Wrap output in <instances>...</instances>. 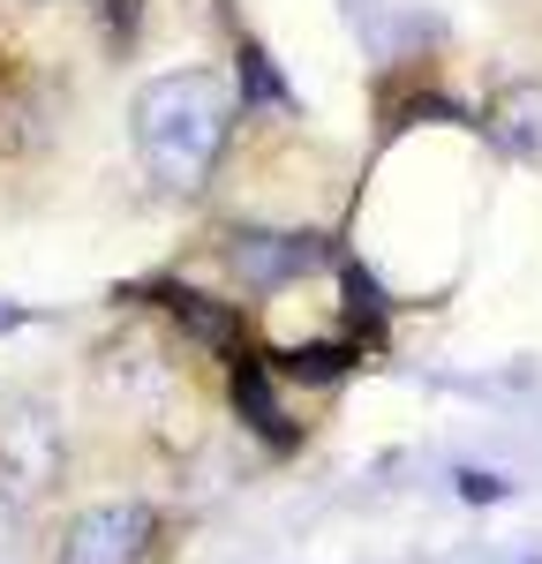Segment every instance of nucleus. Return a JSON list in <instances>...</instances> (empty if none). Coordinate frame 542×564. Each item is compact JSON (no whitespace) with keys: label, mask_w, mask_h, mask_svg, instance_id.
<instances>
[{"label":"nucleus","mask_w":542,"mask_h":564,"mask_svg":"<svg viewBox=\"0 0 542 564\" xmlns=\"http://www.w3.org/2000/svg\"><path fill=\"white\" fill-rule=\"evenodd\" d=\"M234 129H241V90L226 68H166L129 98V143L136 166L159 196H204L219 181L226 151H234Z\"/></svg>","instance_id":"f257e3e1"},{"label":"nucleus","mask_w":542,"mask_h":564,"mask_svg":"<svg viewBox=\"0 0 542 564\" xmlns=\"http://www.w3.org/2000/svg\"><path fill=\"white\" fill-rule=\"evenodd\" d=\"M159 550V505L151 497H98L61 527L53 564H151Z\"/></svg>","instance_id":"f03ea898"},{"label":"nucleus","mask_w":542,"mask_h":564,"mask_svg":"<svg viewBox=\"0 0 542 564\" xmlns=\"http://www.w3.org/2000/svg\"><path fill=\"white\" fill-rule=\"evenodd\" d=\"M324 257H332L324 234H286V226H234V234H219V263L241 294H279V286L310 279Z\"/></svg>","instance_id":"7ed1b4c3"},{"label":"nucleus","mask_w":542,"mask_h":564,"mask_svg":"<svg viewBox=\"0 0 542 564\" xmlns=\"http://www.w3.org/2000/svg\"><path fill=\"white\" fill-rule=\"evenodd\" d=\"M61 422H53V406L39 399H8L0 406V475L15 481L23 497H39V489H61Z\"/></svg>","instance_id":"20e7f679"},{"label":"nucleus","mask_w":542,"mask_h":564,"mask_svg":"<svg viewBox=\"0 0 542 564\" xmlns=\"http://www.w3.org/2000/svg\"><path fill=\"white\" fill-rule=\"evenodd\" d=\"M490 135L505 151H520V159H535L542 166V84H512L505 98L490 106Z\"/></svg>","instance_id":"39448f33"},{"label":"nucleus","mask_w":542,"mask_h":564,"mask_svg":"<svg viewBox=\"0 0 542 564\" xmlns=\"http://www.w3.org/2000/svg\"><path fill=\"white\" fill-rule=\"evenodd\" d=\"M0 564H31V497L0 475Z\"/></svg>","instance_id":"423d86ee"},{"label":"nucleus","mask_w":542,"mask_h":564,"mask_svg":"<svg viewBox=\"0 0 542 564\" xmlns=\"http://www.w3.org/2000/svg\"><path fill=\"white\" fill-rule=\"evenodd\" d=\"M31 8H45V0H31Z\"/></svg>","instance_id":"0eeeda50"}]
</instances>
